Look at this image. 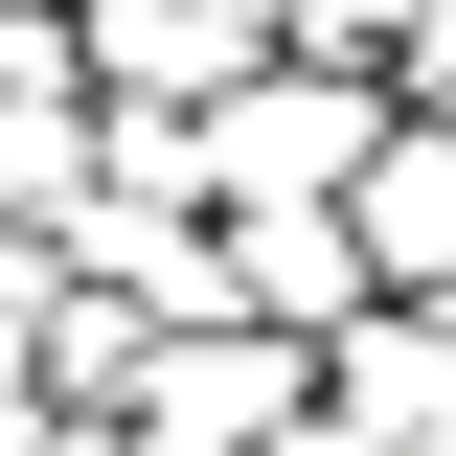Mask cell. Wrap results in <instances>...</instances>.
I'll return each mask as SVG.
<instances>
[{
	"label": "cell",
	"instance_id": "obj_7",
	"mask_svg": "<svg viewBox=\"0 0 456 456\" xmlns=\"http://www.w3.org/2000/svg\"><path fill=\"white\" fill-rule=\"evenodd\" d=\"M23 456H160V434H137V411H46Z\"/></svg>",
	"mask_w": 456,
	"mask_h": 456
},
{
	"label": "cell",
	"instance_id": "obj_8",
	"mask_svg": "<svg viewBox=\"0 0 456 456\" xmlns=\"http://www.w3.org/2000/svg\"><path fill=\"white\" fill-rule=\"evenodd\" d=\"M251 456H365V434H342V411H320V388H297V411H274V434H251Z\"/></svg>",
	"mask_w": 456,
	"mask_h": 456
},
{
	"label": "cell",
	"instance_id": "obj_6",
	"mask_svg": "<svg viewBox=\"0 0 456 456\" xmlns=\"http://www.w3.org/2000/svg\"><path fill=\"white\" fill-rule=\"evenodd\" d=\"M274 23H297V46H388L411 0H274Z\"/></svg>",
	"mask_w": 456,
	"mask_h": 456
},
{
	"label": "cell",
	"instance_id": "obj_5",
	"mask_svg": "<svg viewBox=\"0 0 456 456\" xmlns=\"http://www.w3.org/2000/svg\"><path fill=\"white\" fill-rule=\"evenodd\" d=\"M228 297H251V320H297V342H320L342 297H388V274L342 251V206H228Z\"/></svg>",
	"mask_w": 456,
	"mask_h": 456
},
{
	"label": "cell",
	"instance_id": "obj_2",
	"mask_svg": "<svg viewBox=\"0 0 456 456\" xmlns=\"http://www.w3.org/2000/svg\"><path fill=\"white\" fill-rule=\"evenodd\" d=\"M297 388H320V342H297V320H137V365H114V411H137L160 456H251Z\"/></svg>",
	"mask_w": 456,
	"mask_h": 456
},
{
	"label": "cell",
	"instance_id": "obj_1",
	"mask_svg": "<svg viewBox=\"0 0 456 456\" xmlns=\"http://www.w3.org/2000/svg\"><path fill=\"white\" fill-rule=\"evenodd\" d=\"M114 114H137V92H114ZM365 137H388V69H365V46H297V23L228 69V92L160 114L183 206H342V160H365Z\"/></svg>",
	"mask_w": 456,
	"mask_h": 456
},
{
	"label": "cell",
	"instance_id": "obj_3",
	"mask_svg": "<svg viewBox=\"0 0 456 456\" xmlns=\"http://www.w3.org/2000/svg\"><path fill=\"white\" fill-rule=\"evenodd\" d=\"M342 251H365L388 297H434V274H456V114H411V92H388V137L342 160Z\"/></svg>",
	"mask_w": 456,
	"mask_h": 456
},
{
	"label": "cell",
	"instance_id": "obj_4",
	"mask_svg": "<svg viewBox=\"0 0 456 456\" xmlns=\"http://www.w3.org/2000/svg\"><path fill=\"white\" fill-rule=\"evenodd\" d=\"M69 46H92V92L183 114V92H228V69L274 46V0H69Z\"/></svg>",
	"mask_w": 456,
	"mask_h": 456
}]
</instances>
